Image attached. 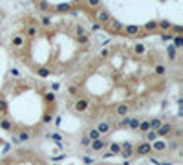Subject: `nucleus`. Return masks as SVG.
Returning a JSON list of instances; mask_svg holds the SVG:
<instances>
[{
    "label": "nucleus",
    "instance_id": "nucleus-1",
    "mask_svg": "<svg viewBox=\"0 0 183 165\" xmlns=\"http://www.w3.org/2000/svg\"><path fill=\"white\" fill-rule=\"evenodd\" d=\"M112 18H114V17H112V13H110V11L106 9L104 6H101V7L95 9V22H99L103 28H106V24H108Z\"/></svg>",
    "mask_w": 183,
    "mask_h": 165
},
{
    "label": "nucleus",
    "instance_id": "nucleus-2",
    "mask_svg": "<svg viewBox=\"0 0 183 165\" xmlns=\"http://www.w3.org/2000/svg\"><path fill=\"white\" fill-rule=\"evenodd\" d=\"M71 108L75 110V114H84L86 110L90 108V99H88V97H84V95L75 97V101L71 103Z\"/></svg>",
    "mask_w": 183,
    "mask_h": 165
},
{
    "label": "nucleus",
    "instance_id": "nucleus-3",
    "mask_svg": "<svg viewBox=\"0 0 183 165\" xmlns=\"http://www.w3.org/2000/svg\"><path fill=\"white\" fill-rule=\"evenodd\" d=\"M172 130H174V121H163V125L156 130V134L159 139H167L172 136Z\"/></svg>",
    "mask_w": 183,
    "mask_h": 165
},
{
    "label": "nucleus",
    "instance_id": "nucleus-4",
    "mask_svg": "<svg viewBox=\"0 0 183 165\" xmlns=\"http://www.w3.org/2000/svg\"><path fill=\"white\" fill-rule=\"evenodd\" d=\"M134 154L136 156H150L152 154V145L150 143H147V141H141V143H137V145L134 147Z\"/></svg>",
    "mask_w": 183,
    "mask_h": 165
},
{
    "label": "nucleus",
    "instance_id": "nucleus-5",
    "mask_svg": "<svg viewBox=\"0 0 183 165\" xmlns=\"http://www.w3.org/2000/svg\"><path fill=\"white\" fill-rule=\"evenodd\" d=\"M119 156L125 160V161H128L132 156H134V145L130 141H125V143H121V152H119Z\"/></svg>",
    "mask_w": 183,
    "mask_h": 165
},
{
    "label": "nucleus",
    "instance_id": "nucleus-6",
    "mask_svg": "<svg viewBox=\"0 0 183 165\" xmlns=\"http://www.w3.org/2000/svg\"><path fill=\"white\" fill-rule=\"evenodd\" d=\"M130 110H132V105H128V103H119V105H115V116L117 117H126L128 114H130Z\"/></svg>",
    "mask_w": 183,
    "mask_h": 165
},
{
    "label": "nucleus",
    "instance_id": "nucleus-7",
    "mask_svg": "<svg viewBox=\"0 0 183 165\" xmlns=\"http://www.w3.org/2000/svg\"><path fill=\"white\" fill-rule=\"evenodd\" d=\"M106 139H103V138H99V139H95V141H92L90 143V147H88V150H92V152H103V149H106Z\"/></svg>",
    "mask_w": 183,
    "mask_h": 165
},
{
    "label": "nucleus",
    "instance_id": "nucleus-8",
    "mask_svg": "<svg viewBox=\"0 0 183 165\" xmlns=\"http://www.w3.org/2000/svg\"><path fill=\"white\" fill-rule=\"evenodd\" d=\"M106 28H108V31H110V33H123L125 24H123V22H119L117 18H112L108 24H106Z\"/></svg>",
    "mask_w": 183,
    "mask_h": 165
},
{
    "label": "nucleus",
    "instance_id": "nucleus-9",
    "mask_svg": "<svg viewBox=\"0 0 183 165\" xmlns=\"http://www.w3.org/2000/svg\"><path fill=\"white\" fill-rule=\"evenodd\" d=\"M141 31H143L141 26H136V24H128V26L123 28V33H125L126 37H137Z\"/></svg>",
    "mask_w": 183,
    "mask_h": 165
},
{
    "label": "nucleus",
    "instance_id": "nucleus-10",
    "mask_svg": "<svg viewBox=\"0 0 183 165\" xmlns=\"http://www.w3.org/2000/svg\"><path fill=\"white\" fill-rule=\"evenodd\" d=\"M152 152H157V154H165L167 152V141L165 139H156L152 143Z\"/></svg>",
    "mask_w": 183,
    "mask_h": 165
},
{
    "label": "nucleus",
    "instance_id": "nucleus-11",
    "mask_svg": "<svg viewBox=\"0 0 183 165\" xmlns=\"http://www.w3.org/2000/svg\"><path fill=\"white\" fill-rule=\"evenodd\" d=\"M95 128L99 130L101 136H103V134H108V132L112 130V123H110V121H106V119H103V121H99V123H97V127H95Z\"/></svg>",
    "mask_w": 183,
    "mask_h": 165
},
{
    "label": "nucleus",
    "instance_id": "nucleus-12",
    "mask_svg": "<svg viewBox=\"0 0 183 165\" xmlns=\"http://www.w3.org/2000/svg\"><path fill=\"white\" fill-rule=\"evenodd\" d=\"M37 31H39V29H37L35 24H29V26L24 28L22 35H24V39H26V37H28V39H35V37H37Z\"/></svg>",
    "mask_w": 183,
    "mask_h": 165
},
{
    "label": "nucleus",
    "instance_id": "nucleus-13",
    "mask_svg": "<svg viewBox=\"0 0 183 165\" xmlns=\"http://www.w3.org/2000/svg\"><path fill=\"white\" fill-rule=\"evenodd\" d=\"M24 42H26L24 35H22V33H17V35H13V39H11V46L13 48H22Z\"/></svg>",
    "mask_w": 183,
    "mask_h": 165
},
{
    "label": "nucleus",
    "instance_id": "nucleus-14",
    "mask_svg": "<svg viewBox=\"0 0 183 165\" xmlns=\"http://www.w3.org/2000/svg\"><path fill=\"white\" fill-rule=\"evenodd\" d=\"M35 73H37L39 77H42V79H48V77L51 75V70L48 68V66H37V68H35Z\"/></svg>",
    "mask_w": 183,
    "mask_h": 165
},
{
    "label": "nucleus",
    "instance_id": "nucleus-15",
    "mask_svg": "<svg viewBox=\"0 0 183 165\" xmlns=\"http://www.w3.org/2000/svg\"><path fill=\"white\" fill-rule=\"evenodd\" d=\"M0 128L6 130V132H13L15 130V123L11 119H0Z\"/></svg>",
    "mask_w": 183,
    "mask_h": 165
},
{
    "label": "nucleus",
    "instance_id": "nucleus-16",
    "mask_svg": "<svg viewBox=\"0 0 183 165\" xmlns=\"http://www.w3.org/2000/svg\"><path fill=\"white\" fill-rule=\"evenodd\" d=\"M165 141H167V150H168V152H174V150L179 149V139L168 138V139H165Z\"/></svg>",
    "mask_w": 183,
    "mask_h": 165
},
{
    "label": "nucleus",
    "instance_id": "nucleus-17",
    "mask_svg": "<svg viewBox=\"0 0 183 165\" xmlns=\"http://www.w3.org/2000/svg\"><path fill=\"white\" fill-rule=\"evenodd\" d=\"M148 125H150V130H157L161 125H163V119H161V117H150L148 119Z\"/></svg>",
    "mask_w": 183,
    "mask_h": 165
},
{
    "label": "nucleus",
    "instance_id": "nucleus-18",
    "mask_svg": "<svg viewBox=\"0 0 183 165\" xmlns=\"http://www.w3.org/2000/svg\"><path fill=\"white\" fill-rule=\"evenodd\" d=\"M170 28H172V22H170V20H167V18L157 20V29H161V31H170Z\"/></svg>",
    "mask_w": 183,
    "mask_h": 165
},
{
    "label": "nucleus",
    "instance_id": "nucleus-19",
    "mask_svg": "<svg viewBox=\"0 0 183 165\" xmlns=\"http://www.w3.org/2000/svg\"><path fill=\"white\" fill-rule=\"evenodd\" d=\"M15 136H17L18 143H26V141L31 138V134H29L28 130H18V132H15Z\"/></svg>",
    "mask_w": 183,
    "mask_h": 165
},
{
    "label": "nucleus",
    "instance_id": "nucleus-20",
    "mask_svg": "<svg viewBox=\"0 0 183 165\" xmlns=\"http://www.w3.org/2000/svg\"><path fill=\"white\" fill-rule=\"evenodd\" d=\"M86 136H88V139H90V141H95V139H99V138H101L99 130L95 128V127H92V128H88V130H86Z\"/></svg>",
    "mask_w": 183,
    "mask_h": 165
},
{
    "label": "nucleus",
    "instance_id": "nucleus-21",
    "mask_svg": "<svg viewBox=\"0 0 183 165\" xmlns=\"http://www.w3.org/2000/svg\"><path fill=\"white\" fill-rule=\"evenodd\" d=\"M157 139V134L154 130H148V132H145L143 134V141H147V143H150V145H152V143Z\"/></svg>",
    "mask_w": 183,
    "mask_h": 165
},
{
    "label": "nucleus",
    "instance_id": "nucleus-22",
    "mask_svg": "<svg viewBox=\"0 0 183 165\" xmlns=\"http://www.w3.org/2000/svg\"><path fill=\"white\" fill-rule=\"evenodd\" d=\"M66 92H68V95H71V97H79V95H81V88H79V84H70V86L66 88Z\"/></svg>",
    "mask_w": 183,
    "mask_h": 165
},
{
    "label": "nucleus",
    "instance_id": "nucleus-23",
    "mask_svg": "<svg viewBox=\"0 0 183 165\" xmlns=\"http://www.w3.org/2000/svg\"><path fill=\"white\" fill-rule=\"evenodd\" d=\"M71 7H73V6H71V2H66V4H59V6H55L53 9L59 11V13H70Z\"/></svg>",
    "mask_w": 183,
    "mask_h": 165
},
{
    "label": "nucleus",
    "instance_id": "nucleus-24",
    "mask_svg": "<svg viewBox=\"0 0 183 165\" xmlns=\"http://www.w3.org/2000/svg\"><path fill=\"white\" fill-rule=\"evenodd\" d=\"M7 114V99L4 94H0V116H6Z\"/></svg>",
    "mask_w": 183,
    "mask_h": 165
},
{
    "label": "nucleus",
    "instance_id": "nucleus-25",
    "mask_svg": "<svg viewBox=\"0 0 183 165\" xmlns=\"http://www.w3.org/2000/svg\"><path fill=\"white\" fill-rule=\"evenodd\" d=\"M165 73H167V66H165V64H161V62H157V64L154 66V75L163 77Z\"/></svg>",
    "mask_w": 183,
    "mask_h": 165
},
{
    "label": "nucleus",
    "instance_id": "nucleus-26",
    "mask_svg": "<svg viewBox=\"0 0 183 165\" xmlns=\"http://www.w3.org/2000/svg\"><path fill=\"white\" fill-rule=\"evenodd\" d=\"M112 156H119V152H121V143H117V141H112L110 143V150H108Z\"/></svg>",
    "mask_w": 183,
    "mask_h": 165
},
{
    "label": "nucleus",
    "instance_id": "nucleus-27",
    "mask_svg": "<svg viewBox=\"0 0 183 165\" xmlns=\"http://www.w3.org/2000/svg\"><path fill=\"white\" fill-rule=\"evenodd\" d=\"M150 130V125H148V119H141L139 121V127H137V132L139 134H145V132Z\"/></svg>",
    "mask_w": 183,
    "mask_h": 165
},
{
    "label": "nucleus",
    "instance_id": "nucleus-28",
    "mask_svg": "<svg viewBox=\"0 0 183 165\" xmlns=\"http://www.w3.org/2000/svg\"><path fill=\"white\" fill-rule=\"evenodd\" d=\"M35 7H37V11H51L53 9V6L51 4H48V2H35Z\"/></svg>",
    "mask_w": 183,
    "mask_h": 165
},
{
    "label": "nucleus",
    "instance_id": "nucleus-29",
    "mask_svg": "<svg viewBox=\"0 0 183 165\" xmlns=\"http://www.w3.org/2000/svg\"><path fill=\"white\" fill-rule=\"evenodd\" d=\"M84 35H88V29H86L82 24H77V26H75V37L81 39V37H84Z\"/></svg>",
    "mask_w": 183,
    "mask_h": 165
},
{
    "label": "nucleus",
    "instance_id": "nucleus-30",
    "mask_svg": "<svg viewBox=\"0 0 183 165\" xmlns=\"http://www.w3.org/2000/svg\"><path fill=\"white\" fill-rule=\"evenodd\" d=\"M141 29H145V31H156L157 29V20H148Z\"/></svg>",
    "mask_w": 183,
    "mask_h": 165
},
{
    "label": "nucleus",
    "instance_id": "nucleus-31",
    "mask_svg": "<svg viewBox=\"0 0 183 165\" xmlns=\"http://www.w3.org/2000/svg\"><path fill=\"white\" fill-rule=\"evenodd\" d=\"M176 51H178V50L172 46V44H168V46H167V55H168V59H170V61H176V59H178Z\"/></svg>",
    "mask_w": 183,
    "mask_h": 165
},
{
    "label": "nucleus",
    "instance_id": "nucleus-32",
    "mask_svg": "<svg viewBox=\"0 0 183 165\" xmlns=\"http://www.w3.org/2000/svg\"><path fill=\"white\" fill-rule=\"evenodd\" d=\"M44 101H46V103H51V105H53V103L57 101V95L53 94L51 90H48V92H44Z\"/></svg>",
    "mask_w": 183,
    "mask_h": 165
},
{
    "label": "nucleus",
    "instance_id": "nucleus-33",
    "mask_svg": "<svg viewBox=\"0 0 183 165\" xmlns=\"http://www.w3.org/2000/svg\"><path fill=\"white\" fill-rule=\"evenodd\" d=\"M172 46H174L176 50H181V48H183V37H181V35H176L174 39H172Z\"/></svg>",
    "mask_w": 183,
    "mask_h": 165
},
{
    "label": "nucleus",
    "instance_id": "nucleus-34",
    "mask_svg": "<svg viewBox=\"0 0 183 165\" xmlns=\"http://www.w3.org/2000/svg\"><path fill=\"white\" fill-rule=\"evenodd\" d=\"M134 51H136V55H145L147 53V46L141 44V42H137L136 46H134Z\"/></svg>",
    "mask_w": 183,
    "mask_h": 165
},
{
    "label": "nucleus",
    "instance_id": "nucleus-35",
    "mask_svg": "<svg viewBox=\"0 0 183 165\" xmlns=\"http://www.w3.org/2000/svg\"><path fill=\"white\" fill-rule=\"evenodd\" d=\"M86 7H90V9H97V7H101L103 4L99 2V0H86V4H84Z\"/></svg>",
    "mask_w": 183,
    "mask_h": 165
},
{
    "label": "nucleus",
    "instance_id": "nucleus-36",
    "mask_svg": "<svg viewBox=\"0 0 183 165\" xmlns=\"http://www.w3.org/2000/svg\"><path fill=\"white\" fill-rule=\"evenodd\" d=\"M40 24H42V26H44V28H50V26H51V17L44 13V15H42V17H40Z\"/></svg>",
    "mask_w": 183,
    "mask_h": 165
},
{
    "label": "nucleus",
    "instance_id": "nucleus-37",
    "mask_svg": "<svg viewBox=\"0 0 183 165\" xmlns=\"http://www.w3.org/2000/svg\"><path fill=\"white\" fill-rule=\"evenodd\" d=\"M139 117H130V123H128V128L130 130H137V127H139Z\"/></svg>",
    "mask_w": 183,
    "mask_h": 165
},
{
    "label": "nucleus",
    "instance_id": "nucleus-38",
    "mask_svg": "<svg viewBox=\"0 0 183 165\" xmlns=\"http://www.w3.org/2000/svg\"><path fill=\"white\" fill-rule=\"evenodd\" d=\"M170 31H172V35H181L183 33V26H179V24H172V28H170Z\"/></svg>",
    "mask_w": 183,
    "mask_h": 165
},
{
    "label": "nucleus",
    "instance_id": "nucleus-39",
    "mask_svg": "<svg viewBox=\"0 0 183 165\" xmlns=\"http://www.w3.org/2000/svg\"><path fill=\"white\" fill-rule=\"evenodd\" d=\"M128 123H130V116L121 117V121H119V128H128Z\"/></svg>",
    "mask_w": 183,
    "mask_h": 165
},
{
    "label": "nucleus",
    "instance_id": "nucleus-40",
    "mask_svg": "<svg viewBox=\"0 0 183 165\" xmlns=\"http://www.w3.org/2000/svg\"><path fill=\"white\" fill-rule=\"evenodd\" d=\"M81 161H82L84 165H93V163H95V160H93V158H90V156H82V158H81Z\"/></svg>",
    "mask_w": 183,
    "mask_h": 165
},
{
    "label": "nucleus",
    "instance_id": "nucleus-41",
    "mask_svg": "<svg viewBox=\"0 0 183 165\" xmlns=\"http://www.w3.org/2000/svg\"><path fill=\"white\" fill-rule=\"evenodd\" d=\"M172 39H174L172 33H163V35H161V40L163 42H172Z\"/></svg>",
    "mask_w": 183,
    "mask_h": 165
},
{
    "label": "nucleus",
    "instance_id": "nucleus-42",
    "mask_svg": "<svg viewBox=\"0 0 183 165\" xmlns=\"http://www.w3.org/2000/svg\"><path fill=\"white\" fill-rule=\"evenodd\" d=\"M101 29H104V28L99 24V22H93V24H92V28H90V31H93V33H97V31H101Z\"/></svg>",
    "mask_w": 183,
    "mask_h": 165
},
{
    "label": "nucleus",
    "instance_id": "nucleus-43",
    "mask_svg": "<svg viewBox=\"0 0 183 165\" xmlns=\"http://www.w3.org/2000/svg\"><path fill=\"white\" fill-rule=\"evenodd\" d=\"M51 119H53V116H51L50 112H46L44 116H42V123H44V125H48V123H51Z\"/></svg>",
    "mask_w": 183,
    "mask_h": 165
},
{
    "label": "nucleus",
    "instance_id": "nucleus-44",
    "mask_svg": "<svg viewBox=\"0 0 183 165\" xmlns=\"http://www.w3.org/2000/svg\"><path fill=\"white\" fill-rule=\"evenodd\" d=\"M172 136H174V139H179V138L183 136V130H181V128H176V127H174V130H172Z\"/></svg>",
    "mask_w": 183,
    "mask_h": 165
},
{
    "label": "nucleus",
    "instance_id": "nucleus-45",
    "mask_svg": "<svg viewBox=\"0 0 183 165\" xmlns=\"http://www.w3.org/2000/svg\"><path fill=\"white\" fill-rule=\"evenodd\" d=\"M90 143H92V141L88 139V136H86V134L81 138V145H82V147H86V149H88V147H90Z\"/></svg>",
    "mask_w": 183,
    "mask_h": 165
},
{
    "label": "nucleus",
    "instance_id": "nucleus-46",
    "mask_svg": "<svg viewBox=\"0 0 183 165\" xmlns=\"http://www.w3.org/2000/svg\"><path fill=\"white\" fill-rule=\"evenodd\" d=\"M108 55H110V48H103V50L99 51V57H101V59H106Z\"/></svg>",
    "mask_w": 183,
    "mask_h": 165
},
{
    "label": "nucleus",
    "instance_id": "nucleus-47",
    "mask_svg": "<svg viewBox=\"0 0 183 165\" xmlns=\"http://www.w3.org/2000/svg\"><path fill=\"white\" fill-rule=\"evenodd\" d=\"M79 40V44H82V46H86V44L90 42V35H84V37H81V39H77Z\"/></svg>",
    "mask_w": 183,
    "mask_h": 165
},
{
    "label": "nucleus",
    "instance_id": "nucleus-48",
    "mask_svg": "<svg viewBox=\"0 0 183 165\" xmlns=\"http://www.w3.org/2000/svg\"><path fill=\"white\" fill-rule=\"evenodd\" d=\"M148 161L152 163V165H159V163H161V161H159V160H157L156 156H152V154H150V156H148Z\"/></svg>",
    "mask_w": 183,
    "mask_h": 165
},
{
    "label": "nucleus",
    "instance_id": "nucleus-49",
    "mask_svg": "<svg viewBox=\"0 0 183 165\" xmlns=\"http://www.w3.org/2000/svg\"><path fill=\"white\" fill-rule=\"evenodd\" d=\"M9 73H11L13 77H20V72H18L17 68H9Z\"/></svg>",
    "mask_w": 183,
    "mask_h": 165
},
{
    "label": "nucleus",
    "instance_id": "nucleus-50",
    "mask_svg": "<svg viewBox=\"0 0 183 165\" xmlns=\"http://www.w3.org/2000/svg\"><path fill=\"white\" fill-rule=\"evenodd\" d=\"M108 158H114V156H112L108 150H104V152H103V160H108Z\"/></svg>",
    "mask_w": 183,
    "mask_h": 165
},
{
    "label": "nucleus",
    "instance_id": "nucleus-51",
    "mask_svg": "<svg viewBox=\"0 0 183 165\" xmlns=\"http://www.w3.org/2000/svg\"><path fill=\"white\" fill-rule=\"evenodd\" d=\"M51 139H55V141H61V139H62V136L55 132V134H51Z\"/></svg>",
    "mask_w": 183,
    "mask_h": 165
},
{
    "label": "nucleus",
    "instance_id": "nucleus-52",
    "mask_svg": "<svg viewBox=\"0 0 183 165\" xmlns=\"http://www.w3.org/2000/svg\"><path fill=\"white\" fill-rule=\"evenodd\" d=\"M57 90H59V83H53V84H51V92H53V94H55Z\"/></svg>",
    "mask_w": 183,
    "mask_h": 165
},
{
    "label": "nucleus",
    "instance_id": "nucleus-53",
    "mask_svg": "<svg viewBox=\"0 0 183 165\" xmlns=\"http://www.w3.org/2000/svg\"><path fill=\"white\" fill-rule=\"evenodd\" d=\"M159 165H172V161H161Z\"/></svg>",
    "mask_w": 183,
    "mask_h": 165
},
{
    "label": "nucleus",
    "instance_id": "nucleus-54",
    "mask_svg": "<svg viewBox=\"0 0 183 165\" xmlns=\"http://www.w3.org/2000/svg\"><path fill=\"white\" fill-rule=\"evenodd\" d=\"M103 165H112V163H103Z\"/></svg>",
    "mask_w": 183,
    "mask_h": 165
}]
</instances>
